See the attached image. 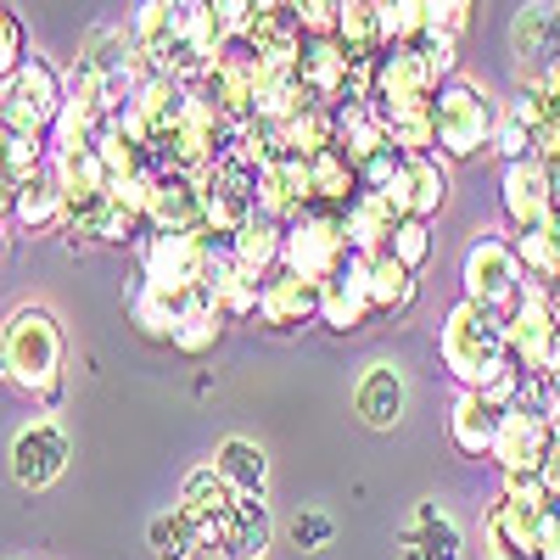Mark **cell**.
<instances>
[{
  "label": "cell",
  "mask_w": 560,
  "mask_h": 560,
  "mask_svg": "<svg viewBox=\"0 0 560 560\" xmlns=\"http://www.w3.org/2000/svg\"><path fill=\"white\" fill-rule=\"evenodd\" d=\"M0 147H7V118H0Z\"/></svg>",
  "instance_id": "53"
},
{
  "label": "cell",
  "mask_w": 560,
  "mask_h": 560,
  "mask_svg": "<svg viewBox=\"0 0 560 560\" xmlns=\"http://www.w3.org/2000/svg\"><path fill=\"white\" fill-rule=\"evenodd\" d=\"M499 420H504L499 404H488V398L471 393V387H459V398H454V409H448V443H454L465 459H482V454H493Z\"/></svg>",
  "instance_id": "24"
},
{
  "label": "cell",
  "mask_w": 560,
  "mask_h": 560,
  "mask_svg": "<svg viewBox=\"0 0 560 560\" xmlns=\"http://www.w3.org/2000/svg\"><path fill=\"white\" fill-rule=\"evenodd\" d=\"M314 202V185H308V158L298 152H275L258 163V213L292 224L303 208Z\"/></svg>",
  "instance_id": "15"
},
{
  "label": "cell",
  "mask_w": 560,
  "mask_h": 560,
  "mask_svg": "<svg viewBox=\"0 0 560 560\" xmlns=\"http://www.w3.org/2000/svg\"><path fill=\"white\" fill-rule=\"evenodd\" d=\"M292 538H298V549H325L331 544V516H298V527H292Z\"/></svg>",
  "instance_id": "49"
},
{
  "label": "cell",
  "mask_w": 560,
  "mask_h": 560,
  "mask_svg": "<svg viewBox=\"0 0 560 560\" xmlns=\"http://www.w3.org/2000/svg\"><path fill=\"white\" fill-rule=\"evenodd\" d=\"M459 280H465V298L482 303L493 319H510L527 298V264H522L516 242L493 236V230H482L471 242V253L459 264Z\"/></svg>",
  "instance_id": "5"
},
{
  "label": "cell",
  "mask_w": 560,
  "mask_h": 560,
  "mask_svg": "<svg viewBox=\"0 0 560 560\" xmlns=\"http://www.w3.org/2000/svg\"><path fill=\"white\" fill-rule=\"evenodd\" d=\"M538 560H560V493L538 516Z\"/></svg>",
  "instance_id": "48"
},
{
  "label": "cell",
  "mask_w": 560,
  "mask_h": 560,
  "mask_svg": "<svg viewBox=\"0 0 560 560\" xmlns=\"http://www.w3.org/2000/svg\"><path fill=\"white\" fill-rule=\"evenodd\" d=\"M280 135V152H298V158H314L325 147H337V113L331 107H303L292 113L287 124H275Z\"/></svg>",
  "instance_id": "34"
},
{
  "label": "cell",
  "mask_w": 560,
  "mask_h": 560,
  "mask_svg": "<svg viewBox=\"0 0 560 560\" xmlns=\"http://www.w3.org/2000/svg\"><path fill=\"white\" fill-rule=\"evenodd\" d=\"M499 208H504V224L510 230H538L555 219V185H549V163L544 158H516L504 163L499 174Z\"/></svg>",
  "instance_id": "12"
},
{
  "label": "cell",
  "mask_w": 560,
  "mask_h": 560,
  "mask_svg": "<svg viewBox=\"0 0 560 560\" xmlns=\"http://www.w3.org/2000/svg\"><path fill=\"white\" fill-rule=\"evenodd\" d=\"M549 224H555V236H560V208H555V219H549Z\"/></svg>",
  "instance_id": "54"
},
{
  "label": "cell",
  "mask_w": 560,
  "mask_h": 560,
  "mask_svg": "<svg viewBox=\"0 0 560 560\" xmlns=\"http://www.w3.org/2000/svg\"><path fill=\"white\" fill-rule=\"evenodd\" d=\"M269 533H275V522H269V504H264V493H242L236 504H230L224 527H219L213 560H264Z\"/></svg>",
  "instance_id": "21"
},
{
  "label": "cell",
  "mask_w": 560,
  "mask_h": 560,
  "mask_svg": "<svg viewBox=\"0 0 560 560\" xmlns=\"http://www.w3.org/2000/svg\"><path fill=\"white\" fill-rule=\"evenodd\" d=\"M102 129H107V118H102V107H96V102L68 96V102H62V113H57V124H51V135H45V147H51L57 158H68V152H90Z\"/></svg>",
  "instance_id": "29"
},
{
  "label": "cell",
  "mask_w": 560,
  "mask_h": 560,
  "mask_svg": "<svg viewBox=\"0 0 560 560\" xmlns=\"http://www.w3.org/2000/svg\"><path fill=\"white\" fill-rule=\"evenodd\" d=\"M516 253L527 264V280H544V287H555V280H560V236H555V224L516 230Z\"/></svg>",
  "instance_id": "38"
},
{
  "label": "cell",
  "mask_w": 560,
  "mask_h": 560,
  "mask_svg": "<svg viewBox=\"0 0 560 560\" xmlns=\"http://www.w3.org/2000/svg\"><path fill=\"white\" fill-rule=\"evenodd\" d=\"M135 51V39H129V28H113V23H96V28H90L84 34V51L79 57H90V62H96L102 73H113L124 57Z\"/></svg>",
  "instance_id": "40"
},
{
  "label": "cell",
  "mask_w": 560,
  "mask_h": 560,
  "mask_svg": "<svg viewBox=\"0 0 560 560\" xmlns=\"http://www.w3.org/2000/svg\"><path fill=\"white\" fill-rule=\"evenodd\" d=\"M68 219V202H62V185L51 174V163H45L34 179L18 185V230H28V236H39V230H57Z\"/></svg>",
  "instance_id": "28"
},
{
  "label": "cell",
  "mask_w": 560,
  "mask_h": 560,
  "mask_svg": "<svg viewBox=\"0 0 560 560\" xmlns=\"http://www.w3.org/2000/svg\"><path fill=\"white\" fill-rule=\"evenodd\" d=\"M353 409H359V420H364L370 432H393L398 420H404V409H409L404 370L387 364V359L364 364V376H359V387H353Z\"/></svg>",
  "instance_id": "18"
},
{
  "label": "cell",
  "mask_w": 560,
  "mask_h": 560,
  "mask_svg": "<svg viewBox=\"0 0 560 560\" xmlns=\"http://www.w3.org/2000/svg\"><path fill=\"white\" fill-rule=\"evenodd\" d=\"M68 102V79L45 62V57H28L7 84H0V118H7L12 135H51L57 113Z\"/></svg>",
  "instance_id": "7"
},
{
  "label": "cell",
  "mask_w": 560,
  "mask_h": 560,
  "mask_svg": "<svg viewBox=\"0 0 560 560\" xmlns=\"http://www.w3.org/2000/svg\"><path fill=\"white\" fill-rule=\"evenodd\" d=\"M499 493H504L510 504H516L522 516H533V522H538L544 510L555 504V488L544 482V471H527V477H504V488H499Z\"/></svg>",
  "instance_id": "43"
},
{
  "label": "cell",
  "mask_w": 560,
  "mask_h": 560,
  "mask_svg": "<svg viewBox=\"0 0 560 560\" xmlns=\"http://www.w3.org/2000/svg\"><path fill=\"white\" fill-rule=\"evenodd\" d=\"M493 124H499V102L477 79H443L438 96H432V129H438V152L448 163H471L477 152H488L493 140Z\"/></svg>",
  "instance_id": "4"
},
{
  "label": "cell",
  "mask_w": 560,
  "mask_h": 560,
  "mask_svg": "<svg viewBox=\"0 0 560 560\" xmlns=\"http://www.w3.org/2000/svg\"><path fill=\"white\" fill-rule=\"evenodd\" d=\"M348 253H353V247H348L342 213L308 202V208L287 224V258H280V269H292V275H303V280H325Z\"/></svg>",
  "instance_id": "9"
},
{
  "label": "cell",
  "mask_w": 560,
  "mask_h": 560,
  "mask_svg": "<svg viewBox=\"0 0 560 560\" xmlns=\"http://www.w3.org/2000/svg\"><path fill=\"white\" fill-rule=\"evenodd\" d=\"M555 443H560V432L544 420V409L510 404L504 420H499V438H493V454L488 459H499L504 477H527V471H544V465H549Z\"/></svg>",
  "instance_id": "10"
},
{
  "label": "cell",
  "mask_w": 560,
  "mask_h": 560,
  "mask_svg": "<svg viewBox=\"0 0 560 560\" xmlns=\"http://www.w3.org/2000/svg\"><path fill=\"white\" fill-rule=\"evenodd\" d=\"M348 73H353V57L342 51V39H337V34H308V39H303L298 79H303V90H308L319 107H337V102H342Z\"/></svg>",
  "instance_id": "20"
},
{
  "label": "cell",
  "mask_w": 560,
  "mask_h": 560,
  "mask_svg": "<svg viewBox=\"0 0 560 560\" xmlns=\"http://www.w3.org/2000/svg\"><path fill=\"white\" fill-rule=\"evenodd\" d=\"M147 549H152L158 560H197V555H202V538H197L191 516L174 504V510H163V516L147 522Z\"/></svg>",
  "instance_id": "35"
},
{
  "label": "cell",
  "mask_w": 560,
  "mask_h": 560,
  "mask_svg": "<svg viewBox=\"0 0 560 560\" xmlns=\"http://www.w3.org/2000/svg\"><path fill=\"white\" fill-rule=\"evenodd\" d=\"M438 359L443 370L459 382V387H471L482 393L493 376H504L510 370V342H504V319H493L482 303L471 298H459L443 325H438Z\"/></svg>",
  "instance_id": "2"
},
{
  "label": "cell",
  "mask_w": 560,
  "mask_h": 560,
  "mask_svg": "<svg viewBox=\"0 0 560 560\" xmlns=\"http://www.w3.org/2000/svg\"><path fill=\"white\" fill-rule=\"evenodd\" d=\"M337 39H342V51H348L353 62L382 57V51H387V28H382L376 0H348V7H342V23H337Z\"/></svg>",
  "instance_id": "32"
},
{
  "label": "cell",
  "mask_w": 560,
  "mask_h": 560,
  "mask_svg": "<svg viewBox=\"0 0 560 560\" xmlns=\"http://www.w3.org/2000/svg\"><path fill=\"white\" fill-rule=\"evenodd\" d=\"M387 253H393L398 264L420 269V264L432 258V224H427V219H398V230H393V242H387Z\"/></svg>",
  "instance_id": "42"
},
{
  "label": "cell",
  "mask_w": 560,
  "mask_h": 560,
  "mask_svg": "<svg viewBox=\"0 0 560 560\" xmlns=\"http://www.w3.org/2000/svg\"><path fill=\"white\" fill-rule=\"evenodd\" d=\"M247 7H253V23H258V18H269V12H287V0H247Z\"/></svg>",
  "instance_id": "51"
},
{
  "label": "cell",
  "mask_w": 560,
  "mask_h": 560,
  "mask_svg": "<svg viewBox=\"0 0 560 560\" xmlns=\"http://www.w3.org/2000/svg\"><path fill=\"white\" fill-rule=\"evenodd\" d=\"M549 185H555V202H560V163H549Z\"/></svg>",
  "instance_id": "52"
},
{
  "label": "cell",
  "mask_w": 560,
  "mask_h": 560,
  "mask_svg": "<svg viewBox=\"0 0 560 560\" xmlns=\"http://www.w3.org/2000/svg\"><path fill=\"white\" fill-rule=\"evenodd\" d=\"M230 253H236V264H242L247 275L269 280V275L280 269V258H287V224L253 208V219L236 230V236H230Z\"/></svg>",
  "instance_id": "26"
},
{
  "label": "cell",
  "mask_w": 560,
  "mask_h": 560,
  "mask_svg": "<svg viewBox=\"0 0 560 560\" xmlns=\"http://www.w3.org/2000/svg\"><path fill=\"white\" fill-rule=\"evenodd\" d=\"M459 527L443 504H415V516L398 533V560H459Z\"/></svg>",
  "instance_id": "23"
},
{
  "label": "cell",
  "mask_w": 560,
  "mask_h": 560,
  "mask_svg": "<svg viewBox=\"0 0 560 560\" xmlns=\"http://www.w3.org/2000/svg\"><path fill=\"white\" fill-rule=\"evenodd\" d=\"M482 560H538V522L504 493L482 510Z\"/></svg>",
  "instance_id": "22"
},
{
  "label": "cell",
  "mask_w": 560,
  "mask_h": 560,
  "mask_svg": "<svg viewBox=\"0 0 560 560\" xmlns=\"http://www.w3.org/2000/svg\"><path fill=\"white\" fill-rule=\"evenodd\" d=\"M555 51H560L555 7H549V0H527V7L510 18V62H516V84H527Z\"/></svg>",
  "instance_id": "17"
},
{
  "label": "cell",
  "mask_w": 560,
  "mask_h": 560,
  "mask_svg": "<svg viewBox=\"0 0 560 560\" xmlns=\"http://www.w3.org/2000/svg\"><path fill=\"white\" fill-rule=\"evenodd\" d=\"M258 319L269 325V331H303V325H314L319 319V280H303L292 269H275L264 280Z\"/></svg>",
  "instance_id": "19"
},
{
  "label": "cell",
  "mask_w": 560,
  "mask_h": 560,
  "mask_svg": "<svg viewBox=\"0 0 560 560\" xmlns=\"http://www.w3.org/2000/svg\"><path fill=\"white\" fill-rule=\"evenodd\" d=\"M504 342H510V359H516L527 376H549L560 364V308H555V292L544 280H527L522 308L504 319Z\"/></svg>",
  "instance_id": "8"
},
{
  "label": "cell",
  "mask_w": 560,
  "mask_h": 560,
  "mask_svg": "<svg viewBox=\"0 0 560 560\" xmlns=\"http://www.w3.org/2000/svg\"><path fill=\"white\" fill-rule=\"evenodd\" d=\"M404 219H427L432 224V213L448 202V168H443V158L438 152H404V163H398V174L387 179V191H382Z\"/></svg>",
  "instance_id": "14"
},
{
  "label": "cell",
  "mask_w": 560,
  "mask_h": 560,
  "mask_svg": "<svg viewBox=\"0 0 560 560\" xmlns=\"http://www.w3.org/2000/svg\"><path fill=\"white\" fill-rule=\"evenodd\" d=\"M23 62H28V34H23L18 12L7 7V0H0V84H7Z\"/></svg>",
  "instance_id": "44"
},
{
  "label": "cell",
  "mask_w": 560,
  "mask_h": 560,
  "mask_svg": "<svg viewBox=\"0 0 560 560\" xmlns=\"http://www.w3.org/2000/svg\"><path fill=\"white\" fill-rule=\"evenodd\" d=\"M12 224H18V179L0 168V236H7Z\"/></svg>",
  "instance_id": "50"
},
{
  "label": "cell",
  "mask_w": 560,
  "mask_h": 560,
  "mask_svg": "<svg viewBox=\"0 0 560 560\" xmlns=\"http://www.w3.org/2000/svg\"><path fill=\"white\" fill-rule=\"evenodd\" d=\"M471 7L477 0H427V28L443 34V39H459L471 28Z\"/></svg>",
  "instance_id": "46"
},
{
  "label": "cell",
  "mask_w": 560,
  "mask_h": 560,
  "mask_svg": "<svg viewBox=\"0 0 560 560\" xmlns=\"http://www.w3.org/2000/svg\"><path fill=\"white\" fill-rule=\"evenodd\" d=\"M342 7H348V0H287V12H292V23L303 34H337Z\"/></svg>",
  "instance_id": "45"
},
{
  "label": "cell",
  "mask_w": 560,
  "mask_h": 560,
  "mask_svg": "<svg viewBox=\"0 0 560 560\" xmlns=\"http://www.w3.org/2000/svg\"><path fill=\"white\" fill-rule=\"evenodd\" d=\"M308 185H314V202L319 208H348L353 197H359V168L337 152V147H325V152H314L308 158Z\"/></svg>",
  "instance_id": "30"
},
{
  "label": "cell",
  "mask_w": 560,
  "mask_h": 560,
  "mask_svg": "<svg viewBox=\"0 0 560 560\" xmlns=\"http://www.w3.org/2000/svg\"><path fill=\"white\" fill-rule=\"evenodd\" d=\"M129 319H135V331L147 337V342H174V319H179V308H174L158 287L135 280V292H129Z\"/></svg>",
  "instance_id": "37"
},
{
  "label": "cell",
  "mask_w": 560,
  "mask_h": 560,
  "mask_svg": "<svg viewBox=\"0 0 560 560\" xmlns=\"http://www.w3.org/2000/svg\"><path fill=\"white\" fill-rule=\"evenodd\" d=\"M376 12H382L387 45H415L427 34V0H376Z\"/></svg>",
  "instance_id": "39"
},
{
  "label": "cell",
  "mask_w": 560,
  "mask_h": 560,
  "mask_svg": "<svg viewBox=\"0 0 560 560\" xmlns=\"http://www.w3.org/2000/svg\"><path fill=\"white\" fill-rule=\"evenodd\" d=\"M398 208L382 197V191H359L348 208H342V230H348V247L353 253H382L398 230Z\"/></svg>",
  "instance_id": "27"
},
{
  "label": "cell",
  "mask_w": 560,
  "mask_h": 560,
  "mask_svg": "<svg viewBox=\"0 0 560 560\" xmlns=\"http://www.w3.org/2000/svg\"><path fill=\"white\" fill-rule=\"evenodd\" d=\"M488 152L499 158V163H516V158H533V124L527 118H516V113H499V124H493V140H488Z\"/></svg>",
  "instance_id": "41"
},
{
  "label": "cell",
  "mask_w": 560,
  "mask_h": 560,
  "mask_svg": "<svg viewBox=\"0 0 560 560\" xmlns=\"http://www.w3.org/2000/svg\"><path fill=\"white\" fill-rule=\"evenodd\" d=\"M555 23H560V7H555Z\"/></svg>",
  "instance_id": "55"
},
{
  "label": "cell",
  "mask_w": 560,
  "mask_h": 560,
  "mask_svg": "<svg viewBox=\"0 0 560 560\" xmlns=\"http://www.w3.org/2000/svg\"><path fill=\"white\" fill-rule=\"evenodd\" d=\"M219 337H224V314L213 308V303H197V308H185L179 319H174V353H185V359H202V353H213L219 348Z\"/></svg>",
  "instance_id": "36"
},
{
  "label": "cell",
  "mask_w": 560,
  "mask_h": 560,
  "mask_svg": "<svg viewBox=\"0 0 560 560\" xmlns=\"http://www.w3.org/2000/svg\"><path fill=\"white\" fill-rule=\"evenodd\" d=\"M68 459H73V443H68V432L57 427V420H28V427L12 438V477L28 493H45L51 482H62Z\"/></svg>",
  "instance_id": "11"
},
{
  "label": "cell",
  "mask_w": 560,
  "mask_h": 560,
  "mask_svg": "<svg viewBox=\"0 0 560 560\" xmlns=\"http://www.w3.org/2000/svg\"><path fill=\"white\" fill-rule=\"evenodd\" d=\"M147 230H202V179L163 174L152 191V208H147Z\"/></svg>",
  "instance_id": "25"
},
{
  "label": "cell",
  "mask_w": 560,
  "mask_h": 560,
  "mask_svg": "<svg viewBox=\"0 0 560 560\" xmlns=\"http://www.w3.org/2000/svg\"><path fill=\"white\" fill-rule=\"evenodd\" d=\"M533 158L560 163V107H549V113L533 124Z\"/></svg>",
  "instance_id": "47"
},
{
  "label": "cell",
  "mask_w": 560,
  "mask_h": 560,
  "mask_svg": "<svg viewBox=\"0 0 560 560\" xmlns=\"http://www.w3.org/2000/svg\"><path fill=\"white\" fill-rule=\"evenodd\" d=\"M236 499H242V493L219 477V465H197V471H185V482H179V510L191 516V527H197V538H202L208 555H213L219 527H224V516H230V504H236Z\"/></svg>",
  "instance_id": "16"
},
{
  "label": "cell",
  "mask_w": 560,
  "mask_h": 560,
  "mask_svg": "<svg viewBox=\"0 0 560 560\" xmlns=\"http://www.w3.org/2000/svg\"><path fill=\"white\" fill-rule=\"evenodd\" d=\"M208 230H147L140 242V280L158 287L179 314L208 303L202 292V264H208Z\"/></svg>",
  "instance_id": "3"
},
{
  "label": "cell",
  "mask_w": 560,
  "mask_h": 560,
  "mask_svg": "<svg viewBox=\"0 0 560 560\" xmlns=\"http://www.w3.org/2000/svg\"><path fill=\"white\" fill-rule=\"evenodd\" d=\"M438 96V73L427 68V57L415 45H387L376 57V90H370V107H376L382 129L404 124V118H427Z\"/></svg>",
  "instance_id": "6"
},
{
  "label": "cell",
  "mask_w": 560,
  "mask_h": 560,
  "mask_svg": "<svg viewBox=\"0 0 560 560\" xmlns=\"http://www.w3.org/2000/svg\"><path fill=\"white\" fill-rule=\"evenodd\" d=\"M0 370L28 398L45 404L62 398V325L51 308L23 303L7 314V325H0Z\"/></svg>",
  "instance_id": "1"
},
{
  "label": "cell",
  "mask_w": 560,
  "mask_h": 560,
  "mask_svg": "<svg viewBox=\"0 0 560 560\" xmlns=\"http://www.w3.org/2000/svg\"><path fill=\"white\" fill-rule=\"evenodd\" d=\"M376 303H370V269H364V253H348L331 275L319 280V325H331L337 337H353L370 325Z\"/></svg>",
  "instance_id": "13"
},
{
  "label": "cell",
  "mask_w": 560,
  "mask_h": 560,
  "mask_svg": "<svg viewBox=\"0 0 560 560\" xmlns=\"http://www.w3.org/2000/svg\"><path fill=\"white\" fill-rule=\"evenodd\" d=\"M364 269H370V303H376V314H398L415 303V269L398 264L387 247L364 253Z\"/></svg>",
  "instance_id": "31"
},
{
  "label": "cell",
  "mask_w": 560,
  "mask_h": 560,
  "mask_svg": "<svg viewBox=\"0 0 560 560\" xmlns=\"http://www.w3.org/2000/svg\"><path fill=\"white\" fill-rule=\"evenodd\" d=\"M213 465H219V477L236 488V493H264V488H269V459H264V448L247 443V438H224L219 454H213Z\"/></svg>",
  "instance_id": "33"
}]
</instances>
